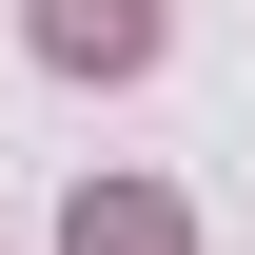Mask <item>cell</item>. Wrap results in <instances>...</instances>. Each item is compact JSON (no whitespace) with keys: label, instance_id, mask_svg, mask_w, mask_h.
<instances>
[{"label":"cell","instance_id":"6da1fadb","mask_svg":"<svg viewBox=\"0 0 255 255\" xmlns=\"http://www.w3.org/2000/svg\"><path fill=\"white\" fill-rule=\"evenodd\" d=\"M39 59L59 79H137L157 59V0H39Z\"/></svg>","mask_w":255,"mask_h":255},{"label":"cell","instance_id":"7a4b0ae2","mask_svg":"<svg viewBox=\"0 0 255 255\" xmlns=\"http://www.w3.org/2000/svg\"><path fill=\"white\" fill-rule=\"evenodd\" d=\"M59 255H196V236H177V196H157V177H79Z\"/></svg>","mask_w":255,"mask_h":255}]
</instances>
